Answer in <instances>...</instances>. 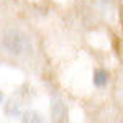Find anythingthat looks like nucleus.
Returning <instances> with one entry per match:
<instances>
[{"label": "nucleus", "mask_w": 123, "mask_h": 123, "mask_svg": "<svg viewBox=\"0 0 123 123\" xmlns=\"http://www.w3.org/2000/svg\"><path fill=\"white\" fill-rule=\"evenodd\" d=\"M53 115L56 118H64L66 117V107H64L62 102H59V100L53 102Z\"/></svg>", "instance_id": "7ed1b4c3"}, {"label": "nucleus", "mask_w": 123, "mask_h": 123, "mask_svg": "<svg viewBox=\"0 0 123 123\" xmlns=\"http://www.w3.org/2000/svg\"><path fill=\"white\" fill-rule=\"evenodd\" d=\"M0 102H2V94H0Z\"/></svg>", "instance_id": "20e7f679"}, {"label": "nucleus", "mask_w": 123, "mask_h": 123, "mask_svg": "<svg viewBox=\"0 0 123 123\" xmlns=\"http://www.w3.org/2000/svg\"><path fill=\"white\" fill-rule=\"evenodd\" d=\"M3 46L12 54H25V53H28L30 49H31L28 36L25 33L18 31V30H8L5 33V36H3Z\"/></svg>", "instance_id": "f257e3e1"}, {"label": "nucleus", "mask_w": 123, "mask_h": 123, "mask_svg": "<svg viewBox=\"0 0 123 123\" xmlns=\"http://www.w3.org/2000/svg\"><path fill=\"white\" fill-rule=\"evenodd\" d=\"M108 84V72L105 69H97L94 72V85L95 87H105Z\"/></svg>", "instance_id": "f03ea898"}]
</instances>
